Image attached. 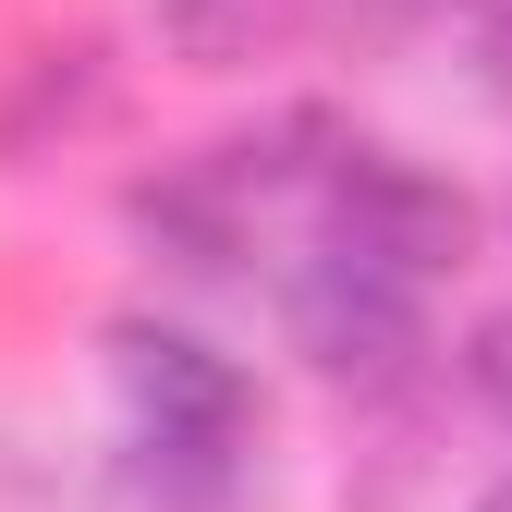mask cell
Wrapping results in <instances>:
<instances>
[{"instance_id":"3957f363","label":"cell","mask_w":512,"mask_h":512,"mask_svg":"<svg viewBox=\"0 0 512 512\" xmlns=\"http://www.w3.org/2000/svg\"><path fill=\"white\" fill-rule=\"evenodd\" d=\"M110 378H122V403H135V439H159V452H244L256 439L244 366L208 354L196 330H171V317H122L110 330Z\"/></svg>"},{"instance_id":"ba28073f","label":"cell","mask_w":512,"mask_h":512,"mask_svg":"<svg viewBox=\"0 0 512 512\" xmlns=\"http://www.w3.org/2000/svg\"><path fill=\"white\" fill-rule=\"evenodd\" d=\"M476 512H512V476H500V488H488V500H476Z\"/></svg>"},{"instance_id":"7a4b0ae2","label":"cell","mask_w":512,"mask_h":512,"mask_svg":"<svg viewBox=\"0 0 512 512\" xmlns=\"http://www.w3.org/2000/svg\"><path fill=\"white\" fill-rule=\"evenodd\" d=\"M317 244H354V256H378V269L439 281V269H464L476 208H464L439 171L391 159V147H342V159H330V183H317Z\"/></svg>"},{"instance_id":"8992f818","label":"cell","mask_w":512,"mask_h":512,"mask_svg":"<svg viewBox=\"0 0 512 512\" xmlns=\"http://www.w3.org/2000/svg\"><path fill=\"white\" fill-rule=\"evenodd\" d=\"M464 378H476V403L512 427V305H500V317H476V342H464Z\"/></svg>"},{"instance_id":"52a82bcc","label":"cell","mask_w":512,"mask_h":512,"mask_svg":"<svg viewBox=\"0 0 512 512\" xmlns=\"http://www.w3.org/2000/svg\"><path fill=\"white\" fill-rule=\"evenodd\" d=\"M464 13H476V25H488V37H512V0H464Z\"/></svg>"},{"instance_id":"277c9868","label":"cell","mask_w":512,"mask_h":512,"mask_svg":"<svg viewBox=\"0 0 512 512\" xmlns=\"http://www.w3.org/2000/svg\"><path fill=\"white\" fill-rule=\"evenodd\" d=\"M122 220H135L147 269H183V281H220L232 256H244V232H256V208L232 196L220 159H183V171L135 183V196H122Z\"/></svg>"},{"instance_id":"9c48e42d","label":"cell","mask_w":512,"mask_h":512,"mask_svg":"<svg viewBox=\"0 0 512 512\" xmlns=\"http://www.w3.org/2000/svg\"><path fill=\"white\" fill-rule=\"evenodd\" d=\"M366 13H403V0H366Z\"/></svg>"},{"instance_id":"6da1fadb","label":"cell","mask_w":512,"mask_h":512,"mask_svg":"<svg viewBox=\"0 0 512 512\" xmlns=\"http://www.w3.org/2000/svg\"><path fill=\"white\" fill-rule=\"evenodd\" d=\"M281 317H293V354L354 378V391H403V378L427 366V281L378 269V256H354V244H317L281 281Z\"/></svg>"},{"instance_id":"5b68a950","label":"cell","mask_w":512,"mask_h":512,"mask_svg":"<svg viewBox=\"0 0 512 512\" xmlns=\"http://www.w3.org/2000/svg\"><path fill=\"white\" fill-rule=\"evenodd\" d=\"M293 25H305V0H159V37L196 61V74H244V61H269Z\"/></svg>"}]
</instances>
